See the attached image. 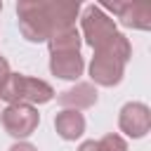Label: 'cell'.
Returning a JSON list of instances; mask_svg holds the SVG:
<instances>
[{
    "instance_id": "9c48e42d",
    "label": "cell",
    "mask_w": 151,
    "mask_h": 151,
    "mask_svg": "<svg viewBox=\"0 0 151 151\" xmlns=\"http://www.w3.org/2000/svg\"><path fill=\"white\" fill-rule=\"evenodd\" d=\"M50 71L61 80H78L85 71V59L80 52H57L50 54Z\"/></svg>"
},
{
    "instance_id": "30bf717a",
    "label": "cell",
    "mask_w": 151,
    "mask_h": 151,
    "mask_svg": "<svg viewBox=\"0 0 151 151\" xmlns=\"http://www.w3.org/2000/svg\"><path fill=\"white\" fill-rule=\"evenodd\" d=\"M54 130L61 139L66 142H76L78 137H83L85 132V116L80 111H71V109H61L54 116Z\"/></svg>"
},
{
    "instance_id": "52a82bcc",
    "label": "cell",
    "mask_w": 151,
    "mask_h": 151,
    "mask_svg": "<svg viewBox=\"0 0 151 151\" xmlns=\"http://www.w3.org/2000/svg\"><path fill=\"white\" fill-rule=\"evenodd\" d=\"M99 7L113 12L125 28H137V31L151 28V7L149 5H142V2H104Z\"/></svg>"
},
{
    "instance_id": "5bb4252c",
    "label": "cell",
    "mask_w": 151,
    "mask_h": 151,
    "mask_svg": "<svg viewBox=\"0 0 151 151\" xmlns=\"http://www.w3.org/2000/svg\"><path fill=\"white\" fill-rule=\"evenodd\" d=\"M9 78V64H7V59L5 57H0V87L5 85V80Z\"/></svg>"
},
{
    "instance_id": "277c9868",
    "label": "cell",
    "mask_w": 151,
    "mask_h": 151,
    "mask_svg": "<svg viewBox=\"0 0 151 151\" xmlns=\"http://www.w3.org/2000/svg\"><path fill=\"white\" fill-rule=\"evenodd\" d=\"M0 120H2V127L9 137L26 139L38 130L40 113L35 106H28V104H9L7 109L0 111Z\"/></svg>"
},
{
    "instance_id": "7c38bea8",
    "label": "cell",
    "mask_w": 151,
    "mask_h": 151,
    "mask_svg": "<svg viewBox=\"0 0 151 151\" xmlns=\"http://www.w3.org/2000/svg\"><path fill=\"white\" fill-rule=\"evenodd\" d=\"M94 52H106V54H113V57H118L120 61H130V57H132V45H130V40L123 35V33H116V35H111L99 50H94Z\"/></svg>"
},
{
    "instance_id": "5b68a950",
    "label": "cell",
    "mask_w": 151,
    "mask_h": 151,
    "mask_svg": "<svg viewBox=\"0 0 151 151\" xmlns=\"http://www.w3.org/2000/svg\"><path fill=\"white\" fill-rule=\"evenodd\" d=\"M118 127L132 139L146 137L151 130V109L142 101H127L118 113Z\"/></svg>"
},
{
    "instance_id": "7a4b0ae2",
    "label": "cell",
    "mask_w": 151,
    "mask_h": 151,
    "mask_svg": "<svg viewBox=\"0 0 151 151\" xmlns=\"http://www.w3.org/2000/svg\"><path fill=\"white\" fill-rule=\"evenodd\" d=\"M0 99L7 104H47L54 99V87L40 78L21 76V73H9L5 85L0 87Z\"/></svg>"
},
{
    "instance_id": "3957f363",
    "label": "cell",
    "mask_w": 151,
    "mask_h": 151,
    "mask_svg": "<svg viewBox=\"0 0 151 151\" xmlns=\"http://www.w3.org/2000/svg\"><path fill=\"white\" fill-rule=\"evenodd\" d=\"M80 28H83V42H87L92 50H99L111 35H116V21L99 7V5H87L83 17H80Z\"/></svg>"
},
{
    "instance_id": "8fae6325",
    "label": "cell",
    "mask_w": 151,
    "mask_h": 151,
    "mask_svg": "<svg viewBox=\"0 0 151 151\" xmlns=\"http://www.w3.org/2000/svg\"><path fill=\"white\" fill-rule=\"evenodd\" d=\"M80 45H83V40H80V33L76 31V26L54 31L47 38L50 54H57V52H80Z\"/></svg>"
},
{
    "instance_id": "e0dca14e",
    "label": "cell",
    "mask_w": 151,
    "mask_h": 151,
    "mask_svg": "<svg viewBox=\"0 0 151 151\" xmlns=\"http://www.w3.org/2000/svg\"><path fill=\"white\" fill-rule=\"evenodd\" d=\"M0 12H2V2H0Z\"/></svg>"
},
{
    "instance_id": "ba28073f",
    "label": "cell",
    "mask_w": 151,
    "mask_h": 151,
    "mask_svg": "<svg viewBox=\"0 0 151 151\" xmlns=\"http://www.w3.org/2000/svg\"><path fill=\"white\" fill-rule=\"evenodd\" d=\"M97 99H99V94H97V87L92 83H76L73 87L57 94V104L61 109H71V111L90 109L97 104Z\"/></svg>"
},
{
    "instance_id": "8992f818",
    "label": "cell",
    "mask_w": 151,
    "mask_h": 151,
    "mask_svg": "<svg viewBox=\"0 0 151 151\" xmlns=\"http://www.w3.org/2000/svg\"><path fill=\"white\" fill-rule=\"evenodd\" d=\"M125 76V61H120L113 54L106 52H94L90 61V78L94 85L101 87H116Z\"/></svg>"
},
{
    "instance_id": "9a60e30c",
    "label": "cell",
    "mask_w": 151,
    "mask_h": 151,
    "mask_svg": "<svg viewBox=\"0 0 151 151\" xmlns=\"http://www.w3.org/2000/svg\"><path fill=\"white\" fill-rule=\"evenodd\" d=\"M9 151H38V149L33 144H28V142H17V144L9 146Z\"/></svg>"
},
{
    "instance_id": "2e32d148",
    "label": "cell",
    "mask_w": 151,
    "mask_h": 151,
    "mask_svg": "<svg viewBox=\"0 0 151 151\" xmlns=\"http://www.w3.org/2000/svg\"><path fill=\"white\" fill-rule=\"evenodd\" d=\"M78 151H99V146H97L94 139H87V142H83V144L78 146Z\"/></svg>"
},
{
    "instance_id": "4fadbf2b",
    "label": "cell",
    "mask_w": 151,
    "mask_h": 151,
    "mask_svg": "<svg viewBox=\"0 0 151 151\" xmlns=\"http://www.w3.org/2000/svg\"><path fill=\"white\" fill-rule=\"evenodd\" d=\"M97 146H99V151H127V142H125L120 134H116V132L104 134V137L97 142Z\"/></svg>"
},
{
    "instance_id": "6da1fadb",
    "label": "cell",
    "mask_w": 151,
    "mask_h": 151,
    "mask_svg": "<svg viewBox=\"0 0 151 151\" xmlns=\"http://www.w3.org/2000/svg\"><path fill=\"white\" fill-rule=\"evenodd\" d=\"M80 12L78 0H21L17 2L19 31L28 42H47L54 31L71 28Z\"/></svg>"
}]
</instances>
